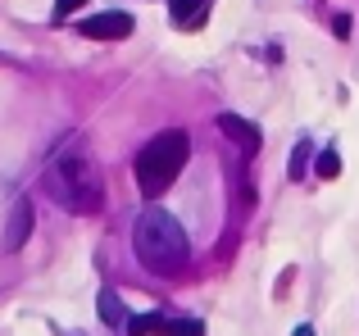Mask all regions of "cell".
<instances>
[{
	"label": "cell",
	"instance_id": "6da1fadb",
	"mask_svg": "<svg viewBox=\"0 0 359 336\" xmlns=\"http://www.w3.org/2000/svg\"><path fill=\"white\" fill-rule=\"evenodd\" d=\"M132 250H137V259L150 273H164V277L182 273L187 259H191V241H187L182 223L164 209L137 214V223H132Z\"/></svg>",
	"mask_w": 359,
	"mask_h": 336
},
{
	"label": "cell",
	"instance_id": "7a4b0ae2",
	"mask_svg": "<svg viewBox=\"0 0 359 336\" xmlns=\"http://www.w3.org/2000/svg\"><path fill=\"white\" fill-rule=\"evenodd\" d=\"M187 155H191V136H187L182 127H168V132L155 136V141H146V150L137 155V186L146 191V200L164 195L168 186L177 182Z\"/></svg>",
	"mask_w": 359,
	"mask_h": 336
},
{
	"label": "cell",
	"instance_id": "3957f363",
	"mask_svg": "<svg viewBox=\"0 0 359 336\" xmlns=\"http://www.w3.org/2000/svg\"><path fill=\"white\" fill-rule=\"evenodd\" d=\"M46 186H50V195L73 214H96L100 209V173L87 155H73V150L60 155V160L50 164V173H46Z\"/></svg>",
	"mask_w": 359,
	"mask_h": 336
},
{
	"label": "cell",
	"instance_id": "277c9868",
	"mask_svg": "<svg viewBox=\"0 0 359 336\" xmlns=\"http://www.w3.org/2000/svg\"><path fill=\"white\" fill-rule=\"evenodd\" d=\"M205 336V328L196 318H159V314H146V318H132L128 336Z\"/></svg>",
	"mask_w": 359,
	"mask_h": 336
},
{
	"label": "cell",
	"instance_id": "5b68a950",
	"mask_svg": "<svg viewBox=\"0 0 359 336\" xmlns=\"http://www.w3.org/2000/svg\"><path fill=\"white\" fill-rule=\"evenodd\" d=\"M82 36H91V41H123V36H132V14H123V9H109V14H96V18H82Z\"/></svg>",
	"mask_w": 359,
	"mask_h": 336
},
{
	"label": "cell",
	"instance_id": "8992f818",
	"mask_svg": "<svg viewBox=\"0 0 359 336\" xmlns=\"http://www.w3.org/2000/svg\"><path fill=\"white\" fill-rule=\"evenodd\" d=\"M27 237H32V204L18 200L14 214H9V227H5V250H23Z\"/></svg>",
	"mask_w": 359,
	"mask_h": 336
},
{
	"label": "cell",
	"instance_id": "52a82bcc",
	"mask_svg": "<svg viewBox=\"0 0 359 336\" xmlns=\"http://www.w3.org/2000/svg\"><path fill=\"white\" fill-rule=\"evenodd\" d=\"M219 127H223V136H232V141L241 146V150H259V127H250L245 118H237V114H219Z\"/></svg>",
	"mask_w": 359,
	"mask_h": 336
},
{
	"label": "cell",
	"instance_id": "ba28073f",
	"mask_svg": "<svg viewBox=\"0 0 359 336\" xmlns=\"http://www.w3.org/2000/svg\"><path fill=\"white\" fill-rule=\"evenodd\" d=\"M168 9H173V23L177 27L196 32V27L205 23V14H210V0H168Z\"/></svg>",
	"mask_w": 359,
	"mask_h": 336
},
{
	"label": "cell",
	"instance_id": "9c48e42d",
	"mask_svg": "<svg viewBox=\"0 0 359 336\" xmlns=\"http://www.w3.org/2000/svg\"><path fill=\"white\" fill-rule=\"evenodd\" d=\"M100 318L105 323H123V304L114 291H100Z\"/></svg>",
	"mask_w": 359,
	"mask_h": 336
},
{
	"label": "cell",
	"instance_id": "30bf717a",
	"mask_svg": "<svg viewBox=\"0 0 359 336\" xmlns=\"http://www.w3.org/2000/svg\"><path fill=\"white\" fill-rule=\"evenodd\" d=\"M314 168H318V177H337V173H341V155H337V150H323Z\"/></svg>",
	"mask_w": 359,
	"mask_h": 336
},
{
	"label": "cell",
	"instance_id": "8fae6325",
	"mask_svg": "<svg viewBox=\"0 0 359 336\" xmlns=\"http://www.w3.org/2000/svg\"><path fill=\"white\" fill-rule=\"evenodd\" d=\"M305 160H309V141H300V146H296V155H291V177L305 173Z\"/></svg>",
	"mask_w": 359,
	"mask_h": 336
},
{
	"label": "cell",
	"instance_id": "7c38bea8",
	"mask_svg": "<svg viewBox=\"0 0 359 336\" xmlns=\"http://www.w3.org/2000/svg\"><path fill=\"white\" fill-rule=\"evenodd\" d=\"M87 0H55V18H69L73 9H82Z\"/></svg>",
	"mask_w": 359,
	"mask_h": 336
},
{
	"label": "cell",
	"instance_id": "4fadbf2b",
	"mask_svg": "<svg viewBox=\"0 0 359 336\" xmlns=\"http://www.w3.org/2000/svg\"><path fill=\"white\" fill-rule=\"evenodd\" d=\"M332 27H337V36H346V32H351V14H337Z\"/></svg>",
	"mask_w": 359,
	"mask_h": 336
},
{
	"label": "cell",
	"instance_id": "5bb4252c",
	"mask_svg": "<svg viewBox=\"0 0 359 336\" xmlns=\"http://www.w3.org/2000/svg\"><path fill=\"white\" fill-rule=\"evenodd\" d=\"M296 336H314V328H296Z\"/></svg>",
	"mask_w": 359,
	"mask_h": 336
}]
</instances>
